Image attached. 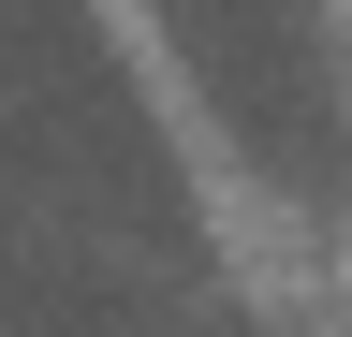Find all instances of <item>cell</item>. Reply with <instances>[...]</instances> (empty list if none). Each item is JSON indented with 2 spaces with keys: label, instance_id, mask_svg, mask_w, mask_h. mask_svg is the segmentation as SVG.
Segmentation results:
<instances>
[{
  "label": "cell",
  "instance_id": "obj_1",
  "mask_svg": "<svg viewBox=\"0 0 352 337\" xmlns=\"http://www.w3.org/2000/svg\"><path fill=\"white\" fill-rule=\"evenodd\" d=\"M338 15H352V0H338Z\"/></svg>",
  "mask_w": 352,
  "mask_h": 337
}]
</instances>
